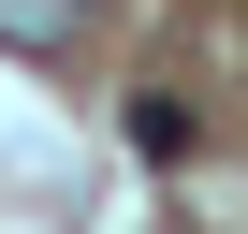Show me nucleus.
Listing matches in <instances>:
<instances>
[{
    "label": "nucleus",
    "instance_id": "f257e3e1",
    "mask_svg": "<svg viewBox=\"0 0 248 234\" xmlns=\"http://www.w3.org/2000/svg\"><path fill=\"white\" fill-rule=\"evenodd\" d=\"M88 44V0H0V59H59Z\"/></svg>",
    "mask_w": 248,
    "mask_h": 234
},
{
    "label": "nucleus",
    "instance_id": "f03ea898",
    "mask_svg": "<svg viewBox=\"0 0 248 234\" xmlns=\"http://www.w3.org/2000/svg\"><path fill=\"white\" fill-rule=\"evenodd\" d=\"M117 132H132L146 161H175V147H190V102H146V88H132V117H117Z\"/></svg>",
    "mask_w": 248,
    "mask_h": 234
}]
</instances>
